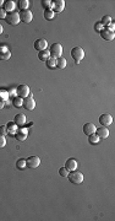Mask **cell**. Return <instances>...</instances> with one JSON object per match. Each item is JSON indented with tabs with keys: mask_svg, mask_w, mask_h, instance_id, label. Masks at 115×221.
Segmentation results:
<instances>
[{
	"mask_svg": "<svg viewBox=\"0 0 115 221\" xmlns=\"http://www.w3.org/2000/svg\"><path fill=\"white\" fill-rule=\"evenodd\" d=\"M71 57L76 63H80L85 58V50L81 47H74L71 49Z\"/></svg>",
	"mask_w": 115,
	"mask_h": 221,
	"instance_id": "6da1fadb",
	"label": "cell"
},
{
	"mask_svg": "<svg viewBox=\"0 0 115 221\" xmlns=\"http://www.w3.org/2000/svg\"><path fill=\"white\" fill-rule=\"evenodd\" d=\"M67 178H69V181H70L71 183H74V184H80V183L83 182V175H82L81 172L76 171V170H75V171H71V173H69Z\"/></svg>",
	"mask_w": 115,
	"mask_h": 221,
	"instance_id": "7a4b0ae2",
	"label": "cell"
},
{
	"mask_svg": "<svg viewBox=\"0 0 115 221\" xmlns=\"http://www.w3.org/2000/svg\"><path fill=\"white\" fill-rule=\"evenodd\" d=\"M49 52H50V57L58 59V58H60L61 54H63V46H61L60 43H53V44L50 46Z\"/></svg>",
	"mask_w": 115,
	"mask_h": 221,
	"instance_id": "3957f363",
	"label": "cell"
},
{
	"mask_svg": "<svg viewBox=\"0 0 115 221\" xmlns=\"http://www.w3.org/2000/svg\"><path fill=\"white\" fill-rule=\"evenodd\" d=\"M6 22L9 23V25H11V26H16V25H18L20 23V14L18 12H9L7 15H6Z\"/></svg>",
	"mask_w": 115,
	"mask_h": 221,
	"instance_id": "277c9868",
	"label": "cell"
},
{
	"mask_svg": "<svg viewBox=\"0 0 115 221\" xmlns=\"http://www.w3.org/2000/svg\"><path fill=\"white\" fill-rule=\"evenodd\" d=\"M26 163H27V167H29L31 170H34L37 167H39L40 165V159L38 156H29L27 160H26Z\"/></svg>",
	"mask_w": 115,
	"mask_h": 221,
	"instance_id": "5b68a950",
	"label": "cell"
},
{
	"mask_svg": "<svg viewBox=\"0 0 115 221\" xmlns=\"http://www.w3.org/2000/svg\"><path fill=\"white\" fill-rule=\"evenodd\" d=\"M20 20L22 22H25V23H29L33 20V14L29 10H22L20 12Z\"/></svg>",
	"mask_w": 115,
	"mask_h": 221,
	"instance_id": "8992f818",
	"label": "cell"
},
{
	"mask_svg": "<svg viewBox=\"0 0 115 221\" xmlns=\"http://www.w3.org/2000/svg\"><path fill=\"white\" fill-rule=\"evenodd\" d=\"M16 91H17V96L18 97H21V98H26V97H28L29 96V87L27 86V85H20L17 89H16Z\"/></svg>",
	"mask_w": 115,
	"mask_h": 221,
	"instance_id": "52a82bcc",
	"label": "cell"
},
{
	"mask_svg": "<svg viewBox=\"0 0 115 221\" xmlns=\"http://www.w3.org/2000/svg\"><path fill=\"white\" fill-rule=\"evenodd\" d=\"M22 106L25 107V110H33L36 108V102H34V100H33V97H32L31 94H29L28 97H26V98L23 100V105H22Z\"/></svg>",
	"mask_w": 115,
	"mask_h": 221,
	"instance_id": "ba28073f",
	"label": "cell"
},
{
	"mask_svg": "<svg viewBox=\"0 0 115 221\" xmlns=\"http://www.w3.org/2000/svg\"><path fill=\"white\" fill-rule=\"evenodd\" d=\"M52 10L54 11V12H63L64 11V9H65V1L64 0H55V1H53V5H52Z\"/></svg>",
	"mask_w": 115,
	"mask_h": 221,
	"instance_id": "9c48e42d",
	"label": "cell"
},
{
	"mask_svg": "<svg viewBox=\"0 0 115 221\" xmlns=\"http://www.w3.org/2000/svg\"><path fill=\"white\" fill-rule=\"evenodd\" d=\"M99 123L103 125V127H109L112 123H113V117L110 115V114H108V113H104V114H102L101 117H99Z\"/></svg>",
	"mask_w": 115,
	"mask_h": 221,
	"instance_id": "30bf717a",
	"label": "cell"
},
{
	"mask_svg": "<svg viewBox=\"0 0 115 221\" xmlns=\"http://www.w3.org/2000/svg\"><path fill=\"white\" fill-rule=\"evenodd\" d=\"M47 47H48V42L43 38L40 39H37L34 42V49L38 50V52H43V50H47Z\"/></svg>",
	"mask_w": 115,
	"mask_h": 221,
	"instance_id": "8fae6325",
	"label": "cell"
},
{
	"mask_svg": "<svg viewBox=\"0 0 115 221\" xmlns=\"http://www.w3.org/2000/svg\"><path fill=\"white\" fill-rule=\"evenodd\" d=\"M77 167H79V163H77V161H76L75 159H69V160L65 162V168H66L69 172L77 170Z\"/></svg>",
	"mask_w": 115,
	"mask_h": 221,
	"instance_id": "7c38bea8",
	"label": "cell"
},
{
	"mask_svg": "<svg viewBox=\"0 0 115 221\" xmlns=\"http://www.w3.org/2000/svg\"><path fill=\"white\" fill-rule=\"evenodd\" d=\"M27 135H28V129H26V128L18 129V130L16 131V134H15L16 139L20 140V141H25V140L27 139Z\"/></svg>",
	"mask_w": 115,
	"mask_h": 221,
	"instance_id": "4fadbf2b",
	"label": "cell"
},
{
	"mask_svg": "<svg viewBox=\"0 0 115 221\" xmlns=\"http://www.w3.org/2000/svg\"><path fill=\"white\" fill-rule=\"evenodd\" d=\"M13 123H15L17 127H22V125H25V124H26V115H25L23 113H18V114H16L15 118H13Z\"/></svg>",
	"mask_w": 115,
	"mask_h": 221,
	"instance_id": "5bb4252c",
	"label": "cell"
},
{
	"mask_svg": "<svg viewBox=\"0 0 115 221\" xmlns=\"http://www.w3.org/2000/svg\"><path fill=\"white\" fill-rule=\"evenodd\" d=\"M99 33H101L102 38H103L104 41H108V42L113 41V39L115 38V33H114V32H112V31H108V30H102Z\"/></svg>",
	"mask_w": 115,
	"mask_h": 221,
	"instance_id": "9a60e30c",
	"label": "cell"
},
{
	"mask_svg": "<svg viewBox=\"0 0 115 221\" xmlns=\"http://www.w3.org/2000/svg\"><path fill=\"white\" fill-rule=\"evenodd\" d=\"M96 134L99 136V139H107L109 136V130L107 127H101V128L96 129Z\"/></svg>",
	"mask_w": 115,
	"mask_h": 221,
	"instance_id": "2e32d148",
	"label": "cell"
},
{
	"mask_svg": "<svg viewBox=\"0 0 115 221\" xmlns=\"http://www.w3.org/2000/svg\"><path fill=\"white\" fill-rule=\"evenodd\" d=\"M96 125L93 124V123H86L85 125H83V133L86 134V135H90V134H93V133H96Z\"/></svg>",
	"mask_w": 115,
	"mask_h": 221,
	"instance_id": "e0dca14e",
	"label": "cell"
},
{
	"mask_svg": "<svg viewBox=\"0 0 115 221\" xmlns=\"http://www.w3.org/2000/svg\"><path fill=\"white\" fill-rule=\"evenodd\" d=\"M11 58V52L6 47H0V59L1 60H9Z\"/></svg>",
	"mask_w": 115,
	"mask_h": 221,
	"instance_id": "ac0fdd59",
	"label": "cell"
},
{
	"mask_svg": "<svg viewBox=\"0 0 115 221\" xmlns=\"http://www.w3.org/2000/svg\"><path fill=\"white\" fill-rule=\"evenodd\" d=\"M15 6H16L15 1H11V0H9V1H5V2H4V10H5L7 14H9V12H13Z\"/></svg>",
	"mask_w": 115,
	"mask_h": 221,
	"instance_id": "d6986e66",
	"label": "cell"
},
{
	"mask_svg": "<svg viewBox=\"0 0 115 221\" xmlns=\"http://www.w3.org/2000/svg\"><path fill=\"white\" fill-rule=\"evenodd\" d=\"M6 129H7V134H10V135H15L16 131L18 130V128H17V125L15 123H9L6 125Z\"/></svg>",
	"mask_w": 115,
	"mask_h": 221,
	"instance_id": "ffe728a7",
	"label": "cell"
},
{
	"mask_svg": "<svg viewBox=\"0 0 115 221\" xmlns=\"http://www.w3.org/2000/svg\"><path fill=\"white\" fill-rule=\"evenodd\" d=\"M38 58H39V60H42V62H47V60L50 58V52H49V50L39 52V53H38Z\"/></svg>",
	"mask_w": 115,
	"mask_h": 221,
	"instance_id": "44dd1931",
	"label": "cell"
},
{
	"mask_svg": "<svg viewBox=\"0 0 115 221\" xmlns=\"http://www.w3.org/2000/svg\"><path fill=\"white\" fill-rule=\"evenodd\" d=\"M65 66H66V59L63 58V57L58 58V59H56V68H59V69H65Z\"/></svg>",
	"mask_w": 115,
	"mask_h": 221,
	"instance_id": "7402d4cb",
	"label": "cell"
},
{
	"mask_svg": "<svg viewBox=\"0 0 115 221\" xmlns=\"http://www.w3.org/2000/svg\"><path fill=\"white\" fill-rule=\"evenodd\" d=\"M88 140H90V143L91 144H93V145H96V144H98L99 143V136L96 134V133H93V134H90L88 135Z\"/></svg>",
	"mask_w": 115,
	"mask_h": 221,
	"instance_id": "603a6c76",
	"label": "cell"
},
{
	"mask_svg": "<svg viewBox=\"0 0 115 221\" xmlns=\"http://www.w3.org/2000/svg\"><path fill=\"white\" fill-rule=\"evenodd\" d=\"M12 105H13V107L20 108V107H22V105H23V100L17 96V97H15V98L12 100Z\"/></svg>",
	"mask_w": 115,
	"mask_h": 221,
	"instance_id": "cb8c5ba5",
	"label": "cell"
},
{
	"mask_svg": "<svg viewBox=\"0 0 115 221\" xmlns=\"http://www.w3.org/2000/svg\"><path fill=\"white\" fill-rule=\"evenodd\" d=\"M47 66L48 68H50V69H54V68H56V59L55 58H53V57H50L47 62Z\"/></svg>",
	"mask_w": 115,
	"mask_h": 221,
	"instance_id": "d4e9b609",
	"label": "cell"
},
{
	"mask_svg": "<svg viewBox=\"0 0 115 221\" xmlns=\"http://www.w3.org/2000/svg\"><path fill=\"white\" fill-rule=\"evenodd\" d=\"M16 167H17L18 170H25V168L27 167L26 160H23V159H20V160H17V161H16Z\"/></svg>",
	"mask_w": 115,
	"mask_h": 221,
	"instance_id": "484cf974",
	"label": "cell"
},
{
	"mask_svg": "<svg viewBox=\"0 0 115 221\" xmlns=\"http://www.w3.org/2000/svg\"><path fill=\"white\" fill-rule=\"evenodd\" d=\"M55 12L52 10V9H48V10H44V18L45 20H52L54 17Z\"/></svg>",
	"mask_w": 115,
	"mask_h": 221,
	"instance_id": "4316f807",
	"label": "cell"
},
{
	"mask_svg": "<svg viewBox=\"0 0 115 221\" xmlns=\"http://www.w3.org/2000/svg\"><path fill=\"white\" fill-rule=\"evenodd\" d=\"M28 5H29V1H28V0H20V1H18V7H20L21 10H27Z\"/></svg>",
	"mask_w": 115,
	"mask_h": 221,
	"instance_id": "83f0119b",
	"label": "cell"
},
{
	"mask_svg": "<svg viewBox=\"0 0 115 221\" xmlns=\"http://www.w3.org/2000/svg\"><path fill=\"white\" fill-rule=\"evenodd\" d=\"M101 23H102L103 26H107V25L112 23V17H110V16H108V15L103 16V17H102V20H101Z\"/></svg>",
	"mask_w": 115,
	"mask_h": 221,
	"instance_id": "f1b7e54d",
	"label": "cell"
},
{
	"mask_svg": "<svg viewBox=\"0 0 115 221\" xmlns=\"http://www.w3.org/2000/svg\"><path fill=\"white\" fill-rule=\"evenodd\" d=\"M42 5L44 6L45 10H48V9H52L53 1H50V0H42Z\"/></svg>",
	"mask_w": 115,
	"mask_h": 221,
	"instance_id": "f546056e",
	"label": "cell"
},
{
	"mask_svg": "<svg viewBox=\"0 0 115 221\" xmlns=\"http://www.w3.org/2000/svg\"><path fill=\"white\" fill-rule=\"evenodd\" d=\"M59 175H60L63 178H67V176H69V171H67L65 167H63V168L59 170Z\"/></svg>",
	"mask_w": 115,
	"mask_h": 221,
	"instance_id": "4dcf8cb0",
	"label": "cell"
},
{
	"mask_svg": "<svg viewBox=\"0 0 115 221\" xmlns=\"http://www.w3.org/2000/svg\"><path fill=\"white\" fill-rule=\"evenodd\" d=\"M0 98L4 100V101H7V98H9V92H7V91H4V90H0Z\"/></svg>",
	"mask_w": 115,
	"mask_h": 221,
	"instance_id": "1f68e13d",
	"label": "cell"
},
{
	"mask_svg": "<svg viewBox=\"0 0 115 221\" xmlns=\"http://www.w3.org/2000/svg\"><path fill=\"white\" fill-rule=\"evenodd\" d=\"M5 145H6V139H5V135H1V134H0V149H2Z\"/></svg>",
	"mask_w": 115,
	"mask_h": 221,
	"instance_id": "d6a6232c",
	"label": "cell"
},
{
	"mask_svg": "<svg viewBox=\"0 0 115 221\" xmlns=\"http://www.w3.org/2000/svg\"><path fill=\"white\" fill-rule=\"evenodd\" d=\"M6 15H7V12L4 10V7H0V20L1 18H6Z\"/></svg>",
	"mask_w": 115,
	"mask_h": 221,
	"instance_id": "836d02e7",
	"label": "cell"
},
{
	"mask_svg": "<svg viewBox=\"0 0 115 221\" xmlns=\"http://www.w3.org/2000/svg\"><path fill=\"white\" fill-rule=\"evenodd\" d=\"M0 134H1V135H6V134H7L6 125H1V127H0Z\"/></svg>",
	"mask_w": 115,
	"mask_h": 221,
	"instance_id": "e575fe53",
	"label": "cell"
},
{
	"mask_svg": "<svg viewBox=\"0 0 115 221\" xmlns=\"http://www.w3.org/2000/svg\"><path fill=\"white\" fill-rule=\"evenodd\" d=\"M94 28H96V30H97L98 32H101V31L103 30V25H102L101 22H99V23H96V26H94Z\"/></svg>",
	"mask_w": 115,
	"mask_h": 221,
	"instance_id": "d590c367",
	"label": "cell"
},
{
	"mask_svg": "<svg viewBox=\"0 0 115 221\" xmlns=\"http://www.w3.org/2000/svg\"><path fill=\"white\" fill-rule=\"evenodd\" d=\"M105 27H107L105 30H108V31H112V32H114V23H113V22H112V23H109V25H107Z\"/></svg>",
	"mask_w": 115,
	"mask_h": 221,
	"instance_id": "8d00e7d4",
	"label": "cell"
},
{
	"mask_svg": "<svg viewBox=\"0 0 115 221\" xmlns=\"http://www.w3.org/2000/svg\"><path fill=\"white\" fill-rule=\"evenodd\" d=\"M4 106H5V101H4V100H1V98H0V110H1V108H2V107H4Z\"/></svg>",
	"mask_w": 115,
	"mask_h": 221,
	"instance_id": "74e56055",
	"label": "cell"
},
{
	"mask_svg": "<svg viewBox=\"0 0 115 221\" xmlns=\"http://www.w3.org/2000/svg\"><path fill=\"white\" fill-rule=\"evenodd\" d=\"M1 33H2V26L0 25V34H1Z\"/></svg>",
	"mask_w": 115,
	"mask_h": 221,
	"instance_id": "f35d334b",
	"label": "cell"
},
{
	"mask_svg": "<svg viewBox=\"0 0 115 221\" xmlns=\"http://www.w3.org/2000/svg\"><path fill=\"white\" fill-rule=\"evenodd\" d=\"M4 2H5V1H2V0H0V5H2Z\"/></svg>",
	"mask_w": 115,
	"mask_h": 221,
	"instance_id": "ab89813d",
	"label": "cell"
}]
</instances>
